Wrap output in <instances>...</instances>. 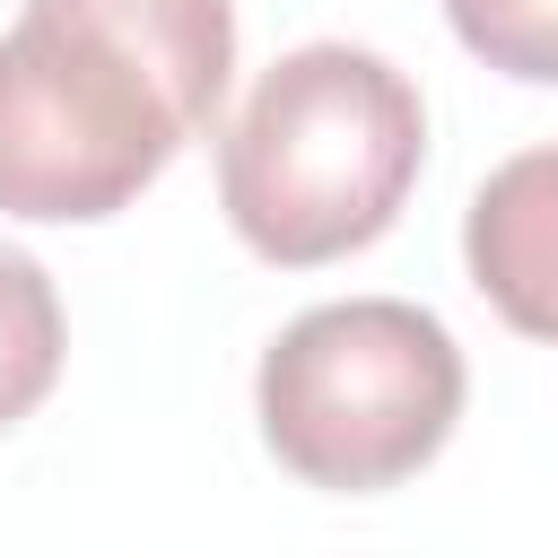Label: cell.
Here are the masks:
<instances>
[{"mask_svg": "<svg viewBox=\"0 0 558 558\" xmlns=\"http://www.w3.org/2000/svg\"><path fill=\"white\" fill-rule=\"evenodd\" d=\"M462 349L410 296H340L296 314L253 375V418L279 471L331 497H384L427 471L462 418Z\"/></svg>", "mask_w": 558, "mask_h": 558, "instance_id": "3", "label": "cell"}, {"mask_svg": "<svg viewBox=\"0 0 558 558\" xmlns=\"http://www.w3.org/2000/svg\"><path fill=\"white\" fill-rule=\"evenodd\" d=\"M471 288L523 331L558 349V140L506 157L462 209Z\"/></svg>", "mask_w": 558, "mask_h": 558, "instance_id": "4", "label": "cell"}, {"mask_svg": "<svg viewBox=\"0 0 558 558\" xmlns=\"http://www.w3.org/2000/svg\"><path fill=\"white\" fill-rule=\"evenodd\" d=\"M61 357H70V323H61L52 270L0 244V436L44 410V392L61 384Z\"/></svg>", "mask_w": 558, "mask_h": 558, "instance_id": "5", "label": "cell"}, {"mask_svg": "<svg viewBox=\"0 0 558 558\" xmlns=\"http://www.w3.org/2000/svg\"><path fill=\"white\" fill-rule=\"evenodd\" d=\"M235 78V0H26L0 26V209L96 227L131 209Z\"/></svg>", "mask_w": 558, "mask_h": 558, "instance_id": "1", "label": "cell"}, {"mask_svg": "<svg viewBox=\"0 0 558 558\" xmlns=\"http://www.w3.org/2000/svg\"><path fill=\"white\" fill-rule=\"evenodd\" d=\"M418 157L427 105L410 70L366 44H296L218 131V209L270 270H323L401 218Z\"/></svg>", "mask_w": 558, "mask_h": 558, "instance_id": "2", "label": "cell"}, {"mask_svg": "<svg viewBox=\"0 0 558 558\" xmlns=\"http://www.w3.org/2000/svg\"><path fill=\"white\" fill-rule=\"evenodd\" d=\"M471 61L523 87H558V0H445Z\"/></svg>", "mask_w": 558, "mask_h": 558, "instance_id": "6", "label": "cell"}]
</instances>
